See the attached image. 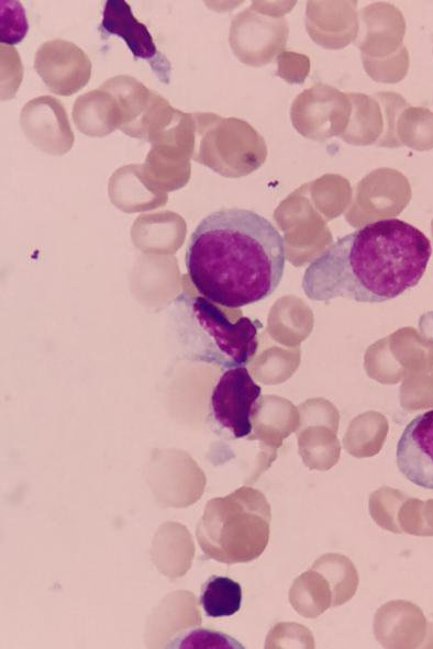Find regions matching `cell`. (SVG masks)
<instances>
[{"label": "cell", "mask_w": 433, "mask_h": 649, "mask_svg": "<svg viewBox=\"0 0 433 649\" xmlns=\"http://www.w3.org/2000/svg\"><path fill=\"white\" fill-rule=\"evenodd\" d=\"M431 255V242L418 227L378 220L326 247L306 268L301 288L315 302H387L419 283Z\"/></svg>", "instance_id": "1"}, {"label": "cell", "mask_w": 433, "mask_h": 649, "mask_svg": "<svg viewBox=\"0 0 433 649\" xmlns=\"http://www.w3.org/2000/svg\"><path fill=\"white\" fill-rule=\"evenodd\" d=\"M285 265V240L279 231L246 209L208 214L187 245L186 267L192 284L209 301L230 309L271 295Z\"/></svg>", "instance_id": "2"}, {"label": "cell", "mask_w": 433, "mask_h": 649, "mask_svg": "<svg viewBox=\"0 0 433 649\" xmlns=\"http://www.w3.org/2000/svg\"><path fill=\"white\" fill-rule=\"evenodd\" d=\"M189 339L196 360L221 368L245 367L258 347L262 323L246 316L235 323L208 299L189 300Z\"/></svg>", "instance_id": "3"}, {"label": "cell", "mask_w": 433, "mask_h": 649, "mask_svg": "<svg viewBox=\"0 0 433 649\" xmlns=\"http://www.w3.org/2000/svg\"><path fill=\"white\" fill-rule=\"evenodd\" d=\"M262 402V387L254 381L246 367L229 368L212 390L211 414L222 428L235 438H242L252 433L253 417Z\"/></svg>", "instance_id": "4"}, {"label": "cell", "mask_w": 433, "mask_h": 649, "mask_svg": "<svg viewBox=\"0 0 433 649\" xmlns=\"http://www.w3.org/2000/svg\"><path fill=\"white\" fill-rule=\"evenodd\" d=\"M99 31L101 35L121 37L135 58L146 60L158 80L169 83L171 70L169 60L157 49L147 26L135 18L126 1L104 2Z\"/></svg>", "instance_id": "5"}, {"label": "cell", "mask_w": 433, "mask_h": 649, "mask_svg": "<svg viewBox=\"0 0 433 649\" xmlns=\"http://www.w3.org/2000/svg\"><path fill=\"white\" fill-rule=\"evenodd\" d=\"M396 457L398 469L406 479L433 490V410L409 422L398 440Z\"/></svg>", "instance_id": "6"}, {"label": "cell", "mask_w": 433, "mask_h": 649, "mask_svg": "<svg viewBox=\"0 0 433 649\" xmlns=\"http://www.w3.org/2000/svg\"><path fill=\"white\" fill-rule=\"evenodd\" d=\"M200 604L208 617L234 615L242 604V588L229 577L213 575L203 584Z\"/></svg>", "instance_id": "7"}, {"label": "cell", "mask_w": 433, "mask_h": 649, "mask_svg": "<svg viewBox=\"0 0 433 649\" xmlns=\"http://www.w3.org/2000/svg\"><path fill=\"white\" fill-rule=\"evenodd\" d=\"M169 648H244L233 637L207 629V628H191L184 631L171 640Z\"/></svg>", "instance_id": "8"}, {"label": "cell", "mask_w": 433, "mask_h": 649, "mask_svg": "<svg viewBox=\"0 0 433 649\" xmlns=\"http://www.w3.org/2000/svg\"><path fill=\"white\" fill-rule=\"evenodd\" d=\"M1 43L14 45L20 43L29 29L23 5L18 1H0Z\"/></svg>", "instance_id": "9"}]
</instances>
